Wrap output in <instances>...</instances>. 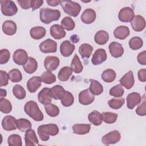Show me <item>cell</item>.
I'll return each instance as SVG.
<instances>
[{
	"instance_id": "6da1fadb",
	"label": "cell",
	"mask_w": 146,
	"mask_h": 146,
	"mask_svg": "<svg viewBox=\"0 0 146 146\" xmlns=\"http://www.w3.org/2000/svg\"><path fill=\"white\" fill-rule=\"evenodd\" d=\"M37 132L41 140L48 141L50 136H55L59 133V128L55 124H43L38 127Z\"/></svg>"
},
{
	"instance_id": "7a4b0ae2",
	"label": "cell",
	"mask_w": 146,
	"mask_h": 146,
	"mask_svg": "<svg viewBox=\"0 0 146 146\" xmlns=\"http://www.w3.org/2000/svg\"><path fill=\"white\" fill-rule=\"evenodd\" d=\"M24 110L26 113L35 121H40L44 118L42 112L40 110L38 104L34 101L27 102L24 106Z\"/></svg>"
},
{
	"instance_id": "3957f363",
	"label": "cell",
	"mask_w": 146,
	"mask_h": 146,
	"mask_svg": "<svg viewBox=\"0 0 146 146\" xmlns=\"http://www.w3.org/2000/svg\"><path fill=\"white\" fill-rule=\"evenodd\" d=\"M60 15V13L58 10L44 7L39 10L40 20L44 24H49L53 21H58Z\"/></svg>"
},
{
	"instance_id": "277c9868",
	"label": "cell",
	"mask_w": 146,
	"mask_h": 146,
	"mask_svg": "<svg viewBox=\"0 0 146 146\" xmlns=\"http://www.w3.org/2000/svg\"><path fill=\"white\" fill-rule=\"evenodd\" d=\"M60 4L63 11L71 17H77L81 10L80 5L72 1H60Z\"/></svg>"
},
{
	"instance_id": "5b68a950",
	"label": "cell",
	"mask_w": 146,
	"mask_h": 146,
	"mask_svg": "<svg viewBox=\"0 0 146 146\" xmlns=\"http://www.w3.org/2000/svg\"><path fill=\"white\" fill-rule=\"evenodd\" d=\"M1 9L3 15L5 16H13L18 11L15 3L10 0H2L0 1Z\"/></svg>"
},
{
	"instance_id": "8992f818",
	"label": "cell",
	"mask_w": 146,
	"mask_h": 146,
	"mask_svg": "<svg viewBox=\"0 0 146 146\" xmlns=\"http://www.w3.org/2000/svg\"><path fill=\"white\" fill-rule=\"evenodd\" d=\"M39 47L43 53L55 52L57 50V43L52 39H47L40 43Z\"/></svg>"
},
{
	"instance_id": "52a82bcc",
	"label": "cell",
	"mask_w": 146,
	"mask_h": 146,
	"mask_svg": "<svg viewBox=\"0 0 146 146\" xmlns=\"http://www.w3.org/2000/svg\"><path fill=\"white\" fill-rule=\"evenodd\" d=\"M120 139V133L117 130H114L104 135L102 138V141L104 145L114 144L118 143Z\"/></svg>"
},
{
	"instance_id": "ba28073f",
	"label": "cell",
	"mask_w": 146,
	"mask_h": 146,
	"mask_svg": "<svg viewBox=\"0 0 146 146\" xmlns=\"http://www.w3.org/2000/svg\"><path fill=\"white\" fill-rule=\"evenodd\" d=\"M27 52L23 49H18L15 51L13 55V59L14 63L19 66H23L28 60Z\"/></svg>"
},
{
	"instance_id": "9c48e42d",
	"label": "cell",
	"mask_w": 146,
	"mask_h": 146,
	"mask_svg": "<svg viewBox=\"0 0 146 146\" xmlns=\"http://www.w3.org/2000/svg\"><path fill=\"white\" fill-rule=\"evenodd\" d=\"M135 16L133 10L129 7H124L122 8L119 14L118 18L122 22H131Z\"/></svg>"
},
{
	"instance_id": "30bf717a",
	"label": "cell",
	"mask_w": 146,
	"mask_h": 146,
	"mask_svg": "<svg viewBox=\"0 0 146 146\" xmlns=\"http://www.w3.org/2000/svg\"><path fill=\"white\" fill-rule=\"evenodd\" d=\"M94 99L95 96L90 91L89 89L84 90L79 94V102L82 105H89L94 101Z\"/></svg>"
},
{
	"instance_id": "8fae6325",
	"label": "cell",
	"mask_w": 146,
	"mask_h": 146,
	"mask_svg": "<svg viewBox=\"0 0 146 146\" xmlns=\"http://www.w3.org/2000/svg\"><path fill=\"white\" fill-rule=\"evenodd\" d=\"M60 63L59 59L55 56H47L44 60V66L48 71L55 70Z\"/></svg>"
},
{
	"instance_id": "7c38bea8",
	"label": "cell",
	"mask_w": 146,
	"mask_h": 146,
	"mask_svg": "<svg viewBox=\"0 0 146 146\" xmlns=\"http://www.w3.org/2000/svg\"><path fill=\"white\" fill-rule=\"evenodd\" d=\"M131 25L133 30L137 32L143 31L145 27V21L144 18L140 15L134 16L131 21Z\"/></svg>"
},
{
	"instance_id": "4fadbf2b",
	"label": "cell",
	"mask_w": 146,
	"mask_h": 146,
	"mask_svg": "<svg viewBox=\"0 0 146 146\" xmlns=\"http://www.w3.org/2000/svg\"><path fill=\"white\" fill-rule=\"evenodd\" d=\"M107 56L106 51L103 48L96 50L92 55L91 62L94 65H99L105 62Z\"/></svg>"
},
{
	"instance_id": "5bb4252c",
	"label": "cell",
	"mask_w": 146,
	"mask_h": 146,
	"mask_svg": "<svg viewBox=\"0 0 146 146\" xmlns=\"http://www.w3.org/2000/svg\"><path fill=\"white\" fill-rule=\"evenodd\" d=\"M38 98L39 102L44 106L51 103L52 98L51 92V89L47 87L43 88L38 93Z\"/></svg>"
},
{
	"instance_id": "9a60e30c",
	"label": "cell",
	"mask_w": 146,
	"mask_h": 146,
	"mask_svg": "<svg viewBox=\"0 0 146 146\" xmlns=\"http://www.w3.org/2000/svg\"><path fill=\"white\" fill-rule=\"evenodd\" d=\"M16 119L11 115H7L3 117L2 121V127L5 131H10L17 128Z\"/></svg>"
},
{
	"instance_id": "2e32d148",
	"label": "cell",
	"mask_w": 146,
	"mask_h": 146,
	"mask_svg": "<svg viewBox=\"0 0 146 146\" xmlns=\"http://www.w3.org/2000/svg\"><path fill=\"white\" fill-rule=\"evenodd\" d=\"M120 84L124 87L126 89H131L135 83L133 71L129 70L125 75H124L120 79Z\"/></svg>"
},
{
	"instance_id": "e0dca14e",
	"label": "cell",
	"mask_w": 146,
	"mask_h": 146,
	"mask_svg": "<svg viewBox=\"0 0 146 146\" xmlns=\"http://www.w3.org/2000/svg\"><path fill=\"white\" fill-rule=\"evenodd\" d=\"M108 49L111 56L115 58L121 57L124 53V48L122 45L116 42H111L109 44Z\"/></svg>"
},
{
	"instance_id": "ac0fdd59",
	"label": "cell",
	"mask_w": 146,
	"mask_h": 146,
	"mask_svg": "<svg viewBox=\"0 0 146 146\" xmlns=\"http://www.w3.org/2000/svg\"><path fill=\"white\" fill-rule=\"evenodd\" d=\"M141 100V97L139 93L132 92L127 96V106L128 108L132 110L138 105Z\"/></svg>"
},
{
	"instance_id": "d6986e66",
	"label": "cell",
	"mask_w": 146,
	"mask_h": 146,
	"mask_svg": "<svg viewBox=\"0 0 146 146\" xmlns=\"http://www.w3.org/2000/svg\"><path fill=\"white\" fill-rule=\"evenodd\" d=\"M42 79L40 76H34L31 78L27 82L26 86L28 91L31 93H34L38 90L42 84Z\"/></svg>"
},
{
	"instance_id": "ffe728a7",
	"label": "cell",
	"mask_w": 146,
	"mask_h": 146,
	"mask_svg": "<svg viewBox=\"0 0 146 146\" xmlns=\"http://www.w3.org/2000/svg\"><path fill=\"white\" fill-rule=\"evenodd\" d=\"M96 17V14L94 10L92 9H87L82 14L80 19L83 23L91 24L95 21Z\"/></svg>"
},
{
	"instance_id": "44dd1931",
	"label": "cell",
	"mask_w": 146,
	"mask_h": 146,
	"mask_svg": "<svg viewBox=\"0 0 146 146\" xmlns=\"http://www.w3.org/2000/svg\"><path fill=\"white\" fill-rule=\"evenodd\" d=\"M75 48V45L71 44L69 40H66L61 43L60 46V52L62 56L68 57L73 53Z\"/></svg>"
},
{
	"instance_id": "7402d4cb",
	"label": "cell",
	"mask_w": 146,
	"mask_h": 146,
	"mask_svg": "<svg viewBox=\"0 0 146 146\" xmlns=\"http://www.w3.org/2000/svg\"><path fill=\"white\" fill-rule=\"evenodd\" d=\"M50 35L55 39H60L66 36V31L59 25L55 24L50 27Z\"/></svg>"
},
{
	"instance_id": "603a6c76",
	"label": "cell",
	"mask_w": 146,
	"mask_h": 146,
	"mask_svg": "<svg viewBox=\"0 0 146 146\" xmlns=\"http://www.w3.org/2000/svg\"><path fill=\"white\" fill-rule=\"evenodd\" d=\"M25 145L26 146L35 145L38 144L39 141L34 130L30 129L27 130L25 135Z\"/></svg>"
},
{
	"instance_id": "cb8c5ba5",
	"label": "cell",
	"mask_w": 146,
	"mask_h": 146,
	"mask_svg": "<svg viewBox=\"0 0 146 146\" xmlns=\"http://www.w3.org/2000/svg\"><path fill=\"white\" fill-rule=\"evenodd\" d=\"M130 31L129 28L126 26H119L117 27L113 31L114 36L119 39L124 40L129 35Z\"/></svg>"
},
{
	"instance_id": "d4e9b609",
	"label": "cell",
	"mask_w": 146,
	"mask_h": 146,
	"mask_svg": "<svg viewBox=\"0 0 146 146\" xmlns=\"http://www.w3.org/2000/svg\"><path fill=\"white\" fill-rule=\"evenodd\" d=\"M17 27L16 23L11 20L5 21L2 25V30L7 35H13L15 34Z\"/></svg>"
},
{
	"instance_id": "484cf974",
	"label": "cell",
	"mask_w": 146,
	"mask_h": 146,
	"mask_svg": "<svg viewBox=\"0 0 146 146\" xmlns=\"http://www.w3.org/2000/svg\"><path fill=\"white\" fill-rule=\"evenodd\" d=\"M23 68L27 74H33L37 70L38 63L34 58L30 56L27 62L23 66Z\"/></svg>"
},
{
	"instance_id": "4316f807",
	"label": "cell",
	"mask_w": 146,
	"mask_h": 146,
	"mask_svg": "<svg viewBox=\"0 0 146 146\" xmlns=\"http://www.w3.org/2000/svg\"><path fill=\"white\" fill-rule=\"evenodd\" d=\"M46 34V29L42 26H36L31 28L30 30V34L34 39L38 40L43 38Z\"/></svg>"
},
{
	"instance_id": "83f0119b",
	"label": "cell",
	"mask_w": 146,
	"mask_h": 146,
	"mask_svg": "<svg viewBox=\"0 0 146 146\" xmlns=\"http://www.w3.org/2000/svg\"><path fill=\"white\" fill-rule=\"evenodd\" d=\"M90 85L89 87L90 91L94 95H99L103 91V87L101 83L94 79H90Z\"/></svg>"
},
{
	"instance_id": "f1b7e54d",
	"label": "cell",
	"mask_w": 146,
	"mask_h": 146,
	"mask_svg": "<svg viewBox=\"0 0 146 146\" xmlns=\"http://www.w3.org/2000/svg\"><path fill=\"white\" fill-rule=\"evenodd\" d=\"M109 39V35L108 33L104 30H99L95 35V42L99 45L105 44Z\"/></svg>"
},
{
	"instance_id": "f546056e",
	"label": "cell",
	"mask_w": 146,
	"mask_h": 146,
	"mask_svg": "<svg viewBox=\"0 0 146 146\" xmlns=\"http://www.w3.org/2000/svg\"><path fill=\"white\" fill-rule=\"evenodd\" d=\"M91 129L90 124H75L72 126L73 132L78 135H85L88 133Z\"/></svg>"
},
{
	"instance_id": "4dcf8cb0",
	"label": "cell",
	"mask_w": 146,
	"mask_h": 146,
	"mask_svg": "<svg viewBox=\"0 0 146 146\" xmlns=\"http://www.w3.org/2000/svg\"><path fill=\"white\" fill-rule=\"evenodd\" d=\"M88 119L91 123L96 126L100 125L103 121L102 113L96 110L93 111L88 114Z\"/></svg>"
},
{
	"instance_id": "1f68e13d",
	"label": "cell",
	"mask_w": 146,
	"mask_h": 146,
	"mask_svg": "<svg viewBox=\"0 0 146 146\" xmlns=\"http://www.w3.org/2000/svg\"><path fill=\"white\" fill-rule=\"evenodd\" d=\"M51 95L55 100H61L64 96L66 91L60 85H56L51 88Z\"/></svg>"
},
{
	"instance_id": "d6a6232c",
	"label": "cell",
	"mask_w": 146,
	"mask_h": 146,
	"mask_svg": "<svg viewBox=\"0 0 146 146\" xmlns=\"http://www.w3.org/2000/svg\"><path fill=\"white\" fill-rule=\"evenodd\" d=\"M93 51V47L88 43L82 44L79 48V52L82 58H88Z\"/></svg>"
},
{
	"instance_id": "836d02e7",
	"label": "cell",
	"mask_w": 146,
	"mask_h": 146,
	"mask_svg": "<svg viewBox=\"0 0 146 146\" xmlns=\"http://www.w3.org/2000/svg\"><path fill=\"white\" fill-rule=\"evenodd\" d=\"M72 71L71 67H69L68 66L63 67L58 72V78L59 80L62 82L67 81L72 75Z\"/></svg>"
},
{
	"instance_id": "e575fe53",
	"label": "cell",
	"mask_w": 146,
	"mask_h": 146,
	"mask_svg": "<svg viewBox=\"0 0 146 146\" xmlns=\"http://www.w3.org/2000/svg\"><path fill=\"white\" fill-rule=\"evenodd\" d=\"M16 124L17 128L22 132H26L32 127L30 121L24 118H20L17 120Z\"/></svg>"
},
{
	"instance_id": "d590c367",
	"label": "cell",
	"mask_w": 146,
	"mask_h": 146,
	"mask_svg": "<svg viewBox=\"0 0 146 146\" xmlns=\"http://www.w3.org/2000/svg\"><path fill=\"white\" fill-rule=\"evenodd\" d=\"M71 68L72 71L76 74H79L83 71V65L79 59V56L76 54H75L72 58L71 63Z\"/></svg>"
},
{
	"instance_id": "8d00e7d4",
	"label": "cell",
	"mask_w": 146,
	"mask_h": 146,
	"mask_svg": "<svg viewBox=\"0 0 146 146\" xmlns=\"http://www.w3.org/2000/svg\"><path fill=\"white\" fill-rule=\"evenodd\" d=\"M116 77V72L112 69H107L102 74V80L106 83H111L115 80Z\"/></svg>"
},
{
	"instance_id": "74e56055",
	"label": "cell",
	"mask_w": 146,
	"mask_h": 146,
	"mask_svg": "<svg viewBox=\"0 0 146 146\" xmlns=\"http://www.w3.org/2000/svg\"><path fill=\"white\" fill-rule=\"evenodd\" d=\"M13 94L16 98L19 100L25 99L26 95L25 90L19 84H16L13 87Z\"/></svg>"
},
{
	"instance_id": "f35d334b",
	"label": "cell",
	"mask_w": 146,
	"mask_h": 146,
	"mask_svg": "<svg viewBox=\"0 0 146 146\" xmlns=\"http://www.w3.org/2000/svg\"><path fill=\"white\" fill-rule=\"evenodd\" d=\"M102 119L107 124L114 123L117 118V114L112 112H103L102 113Z\"/></svg>"
},
{
	"instance_id": "ab89813d",
	"label": "cell",
	"mask_w": 146,
	"mask_h": 146,
	"mask_svg": "<svg viewBox=\"0 0 146 146\" xmlns=\"http://www.w3.org/2000/svg\"><path fill=\"white\" fill-rule=\"evenodd\" d=\"M143 44L142 39L139 36H133L129 40V47L132 50H137L141 48Z\"/></svg>"
},
{
	"instance_id": "60d3db41",
	"label": "cell",
	"mask_w": 146,
	"mask_h": 146,
	"mask_svg": "<svg viewBox=\"0 0 146 146\" xmlns=\"http://www.w3.org/2000/svg\"><path fill=\"white\" fill-rule=\"evenodd\" d=\"M9 79L13 83L19 82L22 79V75L18 69H13L8 73Z\"/></svg>"
},
{
	"instance_id": "b9f144b4",
	"label": "cell",
	"mask_w": 146,
	"mask_h": 146,
	"mask_svg": "<svg viewBox=\"0 0 146 146\" xmlns=\"http://www.w3.org/2000/svg\"><path fill=\"white\" fill-rule=\"evenodd\" d=\"M12 110L11 102L6 99L1 98L0 99V111L4 113H9Z\"/></svg>"
},
{
	"instance_id": "7bdbcfd3",
	"label": "cell",
	"mask_w": 146,
	"mask_h": 146,
	"mask_svg": "<svg viewBox=\"0 0 146 146\" xmlns=\"http://www.w3.org/2000/svg\"><path fill=\"white\" fill-rule=\"evenodd\" d=\"M44 109L47 114L51 117H56L59 114V109L56 105L50 103L44 105Z\"/></svg>"
},
{
	"instance_id": "ee69618b",
	"label": "cell",
	"mask_w": 146,
	"mask_h": 146,
	"mask_svg": "<svg viewBox=\"0 0 146 146\" xmlns=\"http://www.w3.org/2000/svg\"><path fill=\"white\" fill-rule=\"evenodd\" d=\"M42 81L45 84H51L54 83L56 81V76L51 71L44 72L40 76Z\"/></svg>"
},
{
	"instance_id": "f6af8a7d",
	"label": "cell",
	"mask_w": 146,
	"mask_h": 146,
	"mask_svg": "<svg viewBox=\"0 0 146 146\" xmlns=\"http://www.w3.org/2000/svg\"><path fill=\"white\" fill-rule=\"evenodd\" d=\"M125 103V99L123 98H112L108 102V104L110 107L114 110H118L121 108Z\"/></svg>"
},
{
	"instance_id": "bcb514c9",
	"label": "cell",
	"mask_w": 146,
	"mask_h": 146,
	"mask_svg": "<svg viewBox=\"0 0 146 146\" xmlns=\"http://www.w3.org/2000/svg\"><path fill=\"white\" fill-rule=\"evenodd\" d=\"M61 26L67 31H71L75 28V24L71 17H65L61 21Z\"/></svg>"
},
{
	"instance_id": "7dc6e473",
	"label": "cell",
	"mask_w": 146,
	"mask_h": 146,
	"mask_svg": "<svg viewBox=\"0 0 146 146\" xmlns=\"http://www.w3.org/2000/svg\"><path fill=\"white\" fill-rule=\"evenodd\" d=\"M7 143L10 146H21L22 145V138L19 135L12 134L9 136Z\"/></svg>"
},
{
	"instance_id": "c3c4849f",
	"label": "cell",
	"mask_w": 146,
	"mask_h": 146,
	"mask_svg": "<svg viewBox=\"0 0 146 146\" xmlns=\"http://www.w3.org/2000/svg\"><path fill=\"white\" fill-rule=\"evenodd\" d=\"M60 100H61V103L63 106L70 107L72 106L74 103V97L71 92L66 91L64 96Z\"/></svg>"
},
{
	"instance_id": "681fc988",
	"label": "cell",
	"mask_w": 146,
	"mask_h": 146,
	"mask_svg": "<svg viewBox=\"0 0 146 146\" xmlns=\"http://www.w3.org/2000/svg\"><path fill=\"white\" fill-rule=\"evenodd\" d=\"M109 93L111 96L119 98L121 97L123 95L124 90L121 84H117L110 89Z\"/></svg>"
},
{
	"instance_id": "f907efd6",
	"label": "cell",
	"mask_w": 146,
	"mask_h": 146,
	"mask_svg": "<svg viewBox=\"0 0 146 146\" xmlns=\"http://www.w3.org/2000/svg\"><path fill=\"white\" fill-rule=\"evenodd\" d=\"M141 103L138 106L136 110V113L139 116H145L146 115V107H145V96L143 95L141 99Z\"/></svg>"
},
{
	"instance_id": "816d5d0a",
	"label": "cell",
	"mask_w": 146,
	"mask_h": 146,
	"mask_svg": "<svg viewBox=\"0 0 146 146\" xmlns=\"http://www.w3.org/2000/svg\"><path fill=\"white\" fill-rule=\"evenodd\" d=\"M10 58V52L7 49H2L0 51V64L6 63Z\"/></svg>"
},
{
	"instance_id": "f5cc1de1",
	"label": "cell",
	"mask_w": 146,
	"mask_h": 146,
	"mask_svg": "<svg viewBox=\"0 0 146 146\" xmlns=\"http://www.w3.org/2000/svg\"><path fill=\"white\" fill-rule=\"evenodd\" d=\"M9 75L7 72L0 71V87L6 86L9 83Z\"/></svg>"
},
{
	"instance_id": "db71d44e",
	"label": "cell",
	"mask_w": 146,
	"mask_h": 146,
	"mask_svg": "<svg viewBox=\"0 0 146 146\" xmlns=\"http://www.w3.org/2000/svg\"><path fill=\"white\" fill-rule=\"evenodd\" d=\"M137 59L139 64L142 65H145L146 64V51H143L140 52L137 56Z\"/></svg>"
},
{
	"instance_id": "11a10c76",
	"label": "cell",
	"mask_w": 146,
	"mask_h": 146,
	"mask_svg": "<svg viewBox=\"0 0 146 146\" xmlns=\"http://www.w3.org/2000/svg\"><path fill=\"white\" fill-rule=\"evenodd\" d=\"M43 3V1L41 0H31V7L32 10L34 11L39 9Z\"/></svg>"
},
{
	"instance_id": "9f6ffc18",
	"label": "cell",
	"mask_w": 146,
	"mask_h": 146,
	"mask_svg": "<svg viewBox=\"0 0 146 146\" xmlns=\"http://www.w3.org/2000/svg\"><path fill=\"white\" fill-rule=\"evenodd\" d=\"M31 0H26V1L18 0L17 1V2L23 9L27 10L31 7Z\"/></svg>"
},
{
	"instance_id": "6f0895ef",
	"label": "cell",
	"mask_w": 146,
	"mask_h": 146,
	"mask_svg": "<svg viewBox=\"0 0 146 146\" xmlns=\"http://www.w3.org/2000/svg\"><path fill=\"white\" fill-rule=\"evenodd\" d=\"M138 79L141 82H145L146 81V69H141L138 71L137 74Z\"/></svg>"
},
{
	"instance_id": "680465c9",
	"label": "cell",
	"mask_w": 146,
	"mask_h": 146,
	"mask_svg": "<svg viewBox=\"0 0 146 146\" xmlns=\"http://www.w3.org/2000/svg\"><path fill=\"white\" fill-rule=\"evenodd\" d=\"M46 2L48 4V5H50V6H58L60 3V1L54 0V1H47Z\"/></svg>"
},
{
	"instance_id": "91938a15",
	"label": "cell",
	"mask_w": 146,
	"mask_h": 146,
	"mask_svg": "<svg viewBox=\"0 0 146 146\" xmlns=\"http://www.w3.org/2000/svg\"><path fill=\"white\" fill-rule=\"evenodd\" d=\"M7 95V92L5 89L1 88L0 89V96L1 98H3L5 97Z\"/></svg>"
}]
</instances>
